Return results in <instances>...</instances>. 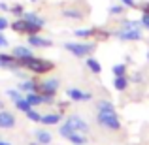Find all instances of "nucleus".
Here are the masks:
<instances>
[{
    "mask_svg": "<svg viewBox=\"0 0 149 145\" xmlns=\"http://www.w3.org/2000/svg\"><path fill=\"white\" fill-rule=\"evenodd\" d=\"M13 104H15V108H17V109H21V111H25V113L32 108V105L29 104V100H26V98H19V100H15Z\"/></svg>",
    "mask_w": 149,
    "mask_h": 145,
    "instance_id": "nucleus-21",
    "label": "nucleus"
},
{
    "mask_svg": "<svg viewBox=\"0 0 149 145\" xmlns=\"http://www.w3.org/2000/svg\"><path fill=\"white\" fill-rule=\"evenodd\" d=\"M40 121L44 124H57L58 121H61V115H57V113H49V115H44Z\"/></svg>",
    "mask_w": 149,
    "mask_h": 145,
    "instance_id": "nucleus-20",
    "label": "nucleus"
},
{
    "mask_svg": "<svg viewBox=\"0 0 149 145\" xmlns=\"http://www.w3.org/2000/svg\"><path fill=\"white\" fill-rule=\"evenodd\" d=\"M15 117L8 111H0V128H13Z\"/></svg>",
    "mask_w": 149,
    "mask_h": 145,
    "instance_id": "nucleus-12",
    "label": "nucleus"
},
{
    "mask_svg": "<svg viewBox=\"0 0 149 145\" xmlns=\"http://www.w3.org/2000/svg\"><path fill=\"white\" fill-rule=\"evenodd\" d=\"M19 66H23V68H26L29 72L32 74H47L53 70V62L51 60H45V58H40V57H26V58H21V60H17Z\"/></svg>",
    "mask_w": 149,
    "mask_h": 145,
    "instance_id": "nucleus-1",
    "label": "nucleus"
},
{
    "mask_svg": "<svg viewBox=\"0 0 149 145\" xmlns=\"http://www.w3.org/2000/svg\"><path fill=\"white\" fill-rule=\"evenodd\" d=\"M0 11H10V4H6V2H0Z\"/></svg>",
    "mask_w": 149,
    "mask_h": 145,
    "instance_id": "nucleus-34",
    "label": "nucleus"
},
{
    "mask_svg": "<svg viewBox=\"0 0 149 145\" xmlns=\"http://www.w3.org/2000/svg\"><path fill=\"white\" fill-rule=\"evenodd\" d=\"M36 136H38V142H40V143H44V145H47V143L51 142V134H49V132H45V130L36 132Z\"/></svg>",
    "mask_w": 149,
    "mask_h": 145,
    "instance_id": "nucleus-22",
    "label": "nucleus"
},
{
    "mask_svg": "<svg viewBox=\"0 0 149 145\" xmlns=\"http://www.w3.org/2000/svg\"><path fill=\"white\" fill-rule=\"evenodd\" d=\"M68 139H70L72 143H76V145H83V143H85V138H83V136H79L77 132H72V134L68 136Z\"/></svg>",
    "mask_w": 149,
    "mask_h": 145,
    "instance_id": "nucleus-25",
    "label": "nucleus"
},
{
    "mask_svg": "<svg viewBox=\"0 0 149 145\" xmlns=\"http://www.w3.org/2000/svg\"><path fill=\"white\" fill-rule=\"evenodd\" d=\"M111 72H113V76H127V64H115L111 68Z\"/></svg>",
    "mask_w": 149,
    "mask_h": 145,
    "instance_id": "nucleus-23",
    "label": "nucleus"
},
{
    "mask_svg": "<svg viewBox=\"0 0 149 145\" xmlns=\"http://www.w3.org/2000/svg\"><path fill=\"white\" fill-rule=\"evenodd\" d=\"M121 28H142V23L136 21V19H123Z\"/></svg>",
    "mask_w": 149,
    "mask_h": 145,
    "instance_id": "nucleus-18",
    "label": "nucleus"
},
{
    "mask_svg": "<svg viewBox=\"0 0 149 145\" xmlns=\"http://www.w3.org/2000/svg\"><path fill=\"white\" fill-rule=\"evenodd\" d=\"M38 87H40L38 91H40L44 96H55V92H57V89H58V79L57 77H49V79H45L44 83H40Z\"/></svg>",
    "mask_w": 149,
    "mask_h": 145,
    "instance_id": "nucleus-6",
    "label": "nucleus"
},
{
    "mask_svg": "<svg viewBox=\"0 0 149 145\" xmlns=\"http://www.w3.org/2000/svg\"><path fill=\"white\" fill-rule=\"evenodd\" d=\"M6 94L10 96V98H11V100H13V102L21 98V92H19V91H15V89H10V91H6Z\"/></svg>",
    "mask_w": 149,
    "mask_h": 145,
    "instance_id": "nucleus-29",
    "label": "nucleus"
},
{
    "mask_svg": "<svg viewBox=\"0 0 149 145\" xmlns=\"http://www.w3.org/2000/svg\"><path fill=\"white\" fill-rule=\"evenodd\" d=\"M0 108H2V104H0Z\"/></svg>",
    "mask_w": 149,
    "mask_h": 145,
    "instance_id": "nucleus-39",
    "label": "nucleus"
},
{
    "mask_svg": "<svg viewBox=\"0 0 149 145\" xmlns=\"http://www.w3.org/2000/svg\"><path fill=\"white\" fill-rule=\"evenodd\" d=\"M66 126L70 128L72 132H87L89 130V126H87V123H85L83 119H79V117H70L68 121H66Z\"/></svg>",
    "mask_w": 149,
    "mask_h": 145,
    "instance_id": "nucleus-7",
    "label": "nucleus"
},
{
    "mask_svg": "<svg viewBox=\"0 0 149 145\" xmlns=\"http://www.w3.org/2000/svg\"><path fill=\"white\" fill-rule=\"evenodd\" d=\"M0 145H10V143H8V142H0Z\"/></svg>",
    "mask_w": 149,
    "mask_h": 145,
    "instance_id": "nucleus-36",
    "label": "nucleus"
},
{
    "mask_svg": "<svg viewBox=\"0 0 149 145\" xmlns=\"http://www.w3.org/2000/svg\"><path fill=\"white\" fill-rule=\"evenodd\" d=\"M10 13H13L15 17H21V15L25 13V8H23L21 4H13V6H10Z\"/></svg>",
    "mask_w": 149,
    "mask_h": 145,
    "instance_id": "nucleus-26",
    "label": "nucleus"
},
{
    "mask_svg": "<svg viewBox=\"0 0 149 145\" xmlns=\"http://www.w3.org/2000/svg\"><path fill=\"white\" fill-rule=\"evenodd\" d=\"M30 2H38V0H30Z\"/></svg>",
    "mask_w": 149,
    "mask_h": 145,
    "instance_id": "nucleus-38",
    "label": "nucleus"
},
{
    "mask_svg": "<svg viewBox=\"0 0 149 145\" xmlns=\"http://www.w3.org/2000/svg\"><path fill=\"white\" fill-rule=\"evenodd\" d=\"M98 111H115V108H113L111 102L102 100V102H98Z\"/></svg>",
    "mask_w": 149,
    "mask_h": 145,
    "instance_id": "nucleus-24",
    "label": "nucleus"
},
{
    "mask_svg": "<svg viewBox=\"0 0 149 145\" xmlns=\"http://www.w3.org/2000/svg\"><path fill=\"white\" fill-rule=\"evenodd\" d=\"M11 55H13L17 60H21V58L32 57V49H30V45H15L13 51H11Z\"/></svg>",
    "mask_w": 149,
    "mask_h": 145,
    "instance_id": "nucleus-10",
    "label": "nucleus"
},
{
    "mask_svg": "<svg viewBox=\"0 0 149 145\" xmlns=\"http://www.w3.org/2000/svg\"><path fill=\"white\" fill-rule=\"evenodd\" d=\"M29 45H30V47L45 49V47H51V45H53V42H51L49 38L40 36V34H32V36H29Z\"/></svg>",
    "mask_w": 149,
    "mask_h": 145,
    "instance_id": "nucleus-8",
    "label": "nucleus"
},
{
    "mask_svg": "<svg viewBox=\"0 0 149 145\" xmlns=\"http://www.w3.org/2000/svg\"><path fill=\"white\" fill-rule=\"evenodd\" d=\"M147 60H149V51H147Z\"/></svg>",
    "mask_w": 149,
    "mask_h": 145,
    "instance_id": "nucleus-37",
    "label": "nucleus"
},
{
    "mask_svg": "<svg viewBox=\"0 0 149 145\" xmlns=\"http://www.w3.org/2000/svg\"><path fill=\"white\" fill-rule=\"evenodd\" d=\"M142 11H146V13H149V2H146V4H142Z\"/></svg>",
    "mask_w": 149,
    "mask_h": 145,
    "instance_id": "nucleus-35",
    "label": "nucleus"
},
{
    "mask_svg": "<svg viewBox=\"0 0 149 145\" xmlns=\"http://www.w3.org/2000/svg\"><path fill=\"white\" fill-rule=\"evenodd\" d=\"M26 100H29L30 105H40V104H44V96H42V94H36V92H29Z\"/></svg>",
    "mask_w": 149,
    "mask_h": 145,
    "instance_id": "nucleus-19",
    "label": "nucleus"
},
{
    "mask_svg": "<svg viewBox=\"0 0 149 145\" xmlns=\"http://www.w3.org/2000/svg\"><path fill=\"white\" fill-rule=\"evenodd\" d=\"M62 17L74 19V21H79V19L85 17V13L79 10V8H66V10H62Z\"/></svg>",
    "mask_w": 149,
    "mask_h": 145,
    "instance_id": "nucleus-11",
    "label": "nucleus"
},
{
    "mask_svg": "<svg viewBox=\"0 0 149 145\" xmlns=\"http://www.w3.org/2000/svg\"><path fill=\"white\" fill-rule=\"evenodd\" d=\"M98 123L102 126L109 128V130H117V128L121 126L115 111H98Z\"/></svg>",
    "mask_w": 149,
    "mask_h": 145,
    "instance_id": "nucleus-4",
    "label": "nucleus"
},
{
    "mask_svg": "<svg viewBox=\"0 0 149 145\" xmlns=\"http://www.w3.org/2000/svg\"><path fill=\"white\" fill-rule=\"evenodd\" d=\"M8 45H10V42H8V38L4 36V32H0V49L8 47Z\"/></svg>",
    "mask_w": 149,
    "mask_h": 145,
    "instance_id": "nucleus-32",
    "label": "nucleus"
},
{
    "mask_svg": "<svg viewBox=\"0 0 149 145\" xmlns=\"http://www.w3.org/2000/svg\"><path fill=\"white\" fill-rule=\"evenodd\" d=\"M113 87H115L117 91H125V89L128 87V77L127 76H117V77H113Z\"/></svg>",
    "mask_w": 149,
    "mask_h": 145,
    "instance_id": "nucleus-15",
    "label": "nucleus"
},
{
    "mask_svg": "<svg viewBox=\"0 0 149 145\" xmlns=\"http://www.w3.org/2000/svg\"><path fill=\"white\" fill-rule=\"evenodd\" d=\"M96 45L95 44H89V42H66L64 44V49L68 53H72L74 57L81 58V57H89V55L95 51Z\"/></svg>",
    "mask_w": 149,
    "mask_h": 145,
    "instance_id": "nucleus-2",
    "label": "nucleus"
},
{
    "mask_svg": "<svg viewBox=\"0 0 149 145\" xmlns=\"http://www.w3.org/2000/svg\"><path fill=\"white\" fill-rule=\"evenodd\" d=\"M21 17H23V19H26L29 23H32V25L40 26V28H44V26H45V19L42 17L40 13H36V11H25Z\"/></svg>",
    "mask_w": 149,
    "mask_h": 145,
    "instance_id": "nucleus-9",
    "label": "nucleus"
},
{
    "mask_svg": "<svg viewBox=\"0 0 149 145\" xmlns=\"http://www.w3.org/2000/svg\"><path fill=\"white\" fill-rule=\"evenodd\" d=\"M10 26H11V30H13V32H17V34H26V36L38 34V32L42 30L40 26H36V25H32V23H29L26 19H23V17L15 19L13 23H10Z\"/></svg>",
    "mask_w": 149,
    "mask_h": 145,
    "instance_id": "nucleus-3",
    "label": "nucleus"
},
{
    "mask_svg": "<svg viewBox=\"0 0 149 145\" xmlns=\"http://www.w3.org/2000/svg\"><path fill=\"white\" fill-rule=\"evenodd\" d=\"M96 32V28H76L74 30V36L81 38V40H87V38H93Z\"/></svg>",
    "mask_w": 149,
    "mask_h": 145,
    "instance_id": "nucleus-14",
    "label": "nucleus"
},
{
    "mask_svg": "<svg viewBox=\"0 0 149 145\" xmlns=\"http://www.w3.org/2000/svg\"><path fill=\"white\" fill-rule=\"evenodd\" d=\"M72 134V130H70L66 124H62V128H61V136H64V138H68V136Z\"/></svg>",
    "mask_w": 149,
    "mask_h": 145,
    "instance_id": "nucleus-33",
    "label": "nucleus"
},
{
    "mask_svg": "<svg viewBox=\"0 0 149 145\" xmlns=\"http://www.w3.org/2000/svg\"><path fill=\"white\" fill-rule=\"evenodd\" d=\"M87 68L91 70L93 74H100L102 72V64L96 58H93V57H87Z\"/></svg>",
    "mask_w": 149,
    "mask_h": 145,
    "instance_id": "nucleus-16",
    "label": "nucleus"
},
{
    "mask_svg": "<svg viewBox=\"0 0 149 145\" xmlns=\"http://www.w3.org/2000/svg\"><path fill=\"white\" fill-rule=\"evenodd\" d=\"M21 91H26V92H34V91H38V83L34 79H26V81H23L21 83Z\"/></svg>",
    "mask_w": 149,
    "mask_h": 145,
    "instance_id": "nucleus-17",
    "label": "nucleus"
},
{
    "mask_svg": "<svg viewBox=\"0 0 149 145\" xmlns=\"http://www.w3.org/2000/svg\"><path fill=\"white\" fill-rule=\"evenodd\" d=\"M26 117H29V119L32 121V123H38V121L42 119V115H40V113H38V111H34L32 108H30L29 111H26Z\"/></svg>",
    "mask_w": 149,
    "mask_h": 145,
    "instance_id": "nucleus-28",
    "label": "nucleus"
},
{
    "mask_svg": "<svg viewBox=\"0 0 149 145\" xmlns=\"http://www.w3.org/2000/svg\"><path fill=\"white\" fill-rule=\"evenodd\" d=\"M10 26V21H8V17H4V15H0V32H4V30Z\"/></svg>",
    "mask_w": 149,
    "mask_h": 145,
    "instance_id": "nucleus-30",
    "label": "nucleus"
},
{
    "mask_svg": "<svg viewBox=\"0 0 149 145\" xmlns=\"http://www.w3.org/2000/svg\"><path fill=\"white\" fill-rule=\"evenodd\" d=\"M109 15H121L125 11V6L123 4H113V6H109Z\"/></svg>",
    "mask_w": 149,
    "mask_h": 145,
    "instance_id": "nucleus-27",
    "label": "nucleus"
},
{
    "mask_svg": "<svg viewBox=\"0 0 149 145\" xmlns=\"http://www.w3.org/2000/svg\"><path fill=\"white\" fill-rule=\"evenodd\" d=\"M113 34L123 42H140L143 38L142 28H121V30H117V32H113Z\"/></svg>",
    "mask_w": 149,
    "mask_h": 145,
    "instance_id": "nucleus-5",
    "label": "nucleus"
},
{
    "mask_svg": "<svg viewBox=\"0 0 149 145\" xmlns=\"http://www.w3.org/2000/svg\"><path fill=\"white\" fill-rule=\"evenodd\" d=\"M121 4H123L125 8H136L138 4H136V0H119Z\"/></svg>",
    "mask_w": 149,
    "mask_h": 145,
    "instance_id": "nucleus-31",
    "label": "nucleus"
},
{
    "mask_svg": "<svg viewBox=\"0 0 149 145\" xmlns=\"http://www.w3.org/2000/svg\"><path fill=\"white\" fill-rule=\"evenodd\" d=\"M68 96L76 102H81V100H91V94L89 92H83L79 89H68Z\"/></svg>",
    "mask_w": 149,
    "mask_h": 145,
    "instance_id": "nucleus-13",
    "label": "nucleus"
}]
</instances>
